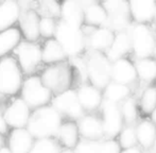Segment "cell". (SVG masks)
Instances as JSON below:
<instances>
[{"label": "cell", "instance_id": "obj_1", "mask_svg": "<svg viewBox=\"0 0 156 153\" xmlns=\"http://www.w3.org/2000/svg\"><path fill=\"white\" fill-rule=\"evenodd\" d=\"M63 116L52 105H46L32 112L27 130L34 139H45L56 137L60 130Z\"/></svg>", "mask_w": 156, "mask_h": 153}, {"label": "cell", "instance_id": "obj_2", "mask_svg": "<svg viewBox=\"0 0 156 153\" xmlns=\"http://www.w3.org/2000/svg\"><path fill=\"white\" fill-rule=\"evenodd\" d=\"M54 38L62 46L67 58H78L86 50V36L82 28L70 26L63 20H58V28Z\"/></svg>", "mask_w": 156, "mask_h": 153}, {"label": "cell", "instance_id": "obj_3", "mask_svg": "<svg viewBox=\"0 0 156 153\" xmlns=\"http://www.w3.org/2000/svg\"><path fill=\"white\" fill-rule=\"evenodd\" d=\"M85 66L89 83L97 88L103 91L112 82L113 63L105 53L90 51L85 60Z\"/></svg>", "mask_w": 156, "mask_h": 153}, {"label": "cell", "instance_id": "obj_4", "mask_svg": "<svg viewBox=\"0 0 156 153\" xmlns=\"http://www.w3.org/2000/svg\"><path fill=\"white\" fill-rule=\"evenodd\" d=\"M23 83V70L16 59L12 56L0 59V95H16L21 91Z\"/></svg>", "mask_w": 156, "mask_h": 153}, {"label": "cell", "instance_id": "obj_5", "mask_svg": "<svg viewBox=\"0 0 156 153\" xmlns=\"http://www.w3.org/2000/svg\"><path fill=\"white\" fill-rule=\"evenodd\" d=\"M132 41V53L136 60L152 58L156 43V34L149 25L135 23L129 29Z\"/></svg>", "mask_w": 156, "mask_h": 153}, {"label": "cell", "instance_id": "obj_6", "mask_svg": "<svg viewBox=\"0 0 156 153\" xmlns=\"http://www.w3.org/2000/svg\"><path fill=\"white\" fill-rule=\"evenodd\" d=\"M41 79L52 94L60 95L70 89L73 79L72 67L66 62L51 65L43 71Z\"/></svg>", "mask_w": 156, "mask_h": 153}, {"label": "cell", "instance_id": "obj_7", "mask_svg": "<svg viewBox=\"0 0 156 153\" xmlns=\"http://www.w3.org/2000/svg\"><path fill=\"white\" fill-rule=\"evenodd\" d=\"M21 99L30 106L31 110L43 108L52 101L53 94L44 85L41 76H30L23 80L21 87Z\"/></svg>", "mask_w": 156, "mask_h": 153}, {"label": "cell", "instance_id": "obj_8", "mask_svg": "<svg viewBox=\"0 0 156 153\" xmlns=\"http://www.w3.org/2000/svg\"><path fill=\"white\" fill-rule=\"evenodd\" d=\"M108 15L107 26L115 33L129 31L132 27V17L129 13V1L124 0H109L102 2Z\"/></svg>", "mask_w": 156, "mask_h": 153}, {"label": "cell", "instance_id": "obj_9", "mask_svg": "<svg viewBox=\"0 0 156 153\" xmlns=\"http://www.w3.org/2000/svg\"><path fill=\"white\" fill-rule=\"evenodd\" d=\"M101 120L105 139H116L125 126L120 105L106 100L101 105Z\"/></svg>", "mask_w": 156, "mask_h": 153}, {"label": "cell", "instance_id": "obj_10", "mask_svg": "<svg viewBox=\"0 0 156 153\" xmlns=\"http://www.w3.org/2000/svg\"><path fill=\"white\" fill-rule=\"evenodd\" d=\"M51 105L62 116L73 120H79L85 115V111L82 108L78 98L76 89H68L64 93L56 95L52 99Z\"/></svg>", "mask_w": 156, "mask_h": 153}, {"label": "cell", "instance_id": "obj_11", "mask_svg": "<svg viewBox=\"0 0 156 153\" xmlns=\"http://www.w3.org/2000/svg\"><path fill=\"white\" fill-rule=\"evenodd\" d=\"M13 52L23 73L27 75L32 73L43 61L41 46L32 41H21Z\"/></svg>", "mask_w": 156, "mask_h": 153}, {"label": "cell", "instance_id": "obj_12", "mask_svg": "<svg viewBox=\"0 0 156 153\" xmlns=\"http://www.w3.org/2000/svg\"><path fill=\"white\" fill-rule=\"evenodd\" d=\"M31 114L32 111L30 106L21 98H17L4 109L3 117L11 128L25 129L29 123Z\"/></svg>", "mask_w": 156, "mask_h": 153}, {"label": "cell", "instance_id": "obj_13", "mask_svg": "<svg viewBox=\"0 0 156 153\" xmlns=\"http://www.w3.org/2000/svg\"><path fill=\"white\" fill-rule=\"evenodd\" d=\"M18 23L21 34L25 36V38L28 41L34 43L41 36V32H39L41 17L34 9H32L31 6L21 9Z\"/></svg>", "mask_w": 156, "mask_h": 153}, {"label": "cell", "instance_id": "obj_14", "mask_svg": "<svg viewBox=\"0 0 156 153\" xmlns=\"http://www.w3.org/2000/svg\"><path fill=\"white\" fill-rule=\"evenodd\" d=\"M129 13L132 20L139 25H150L156 20V1L153 0H131Z\"/></svg>", "mask_w": 156, "mask_h": 153}, {"label": "cell", "instance_id": "obj_15", "mask_svg": "<svg viewBox=\"0 0 156 153\" xmlns=\"http://www.w3.org/2000/svg\"><path fill=\"white\" fill-rule=\"evenodd\" d=\"M115 34V32L108 27L93 28V30L86 35L87 48L90 51L106 53L113 45Z\"/></svg>", "mask_w": 156, "mask_h": 153}, {"label": "cell", "instance_id": "obj_16", "mask_svg": "<svg viewBox=\"0 0 156 153\" xmlns=\"http://www.w3.org/2000/svg\"><path fill=\"white\" fill-rule=\"evenodd\" d=\"M76 123L82 139L94 141H101L104 139V130L101 117L91 114H85L81 119L78 120Z\"/></svg>", "mask_w": 156, "mask_h": 153}, {"label": "cell", "instance_id": "obj_17", "mask_svg": "<svg viewBox=\"0 0 156 153\" xmlns=\"http://www.w3.org/2000/svg\"><path fill=\"white\" fill-rule=\"evenodd\" d=\"M138 80L135 63L129 59L122 58L113 62L112 66V81L120 84L132 86Z\"/></svg>", "mask_w": 156, "mask_h": 153}, {"label": "cell", "instance_id": "obj_18", "mask_svg": "<svg viewBox=\"0 0 156 153\" xmlns=\"http://www.w3.org/2000/svg\"><path fill=\"white\" fill-rule=\"evenodd\" d=\"M81 3L84 9V25L94 28L106 27L108 23V15L102 2L83 0Z\"/></svg>", "mask_w": 156, "mask_h": 153}, {"label": "cell", "instance_id": "obj_19", "mask_svg": "<svg viewBox=\"0 0 156 153\" xmlns=\"http://www.w3.org/2000/svg\"><path fill=\"white\" fill-rule=\"evenodd\" d=\"M76 93H78L79 101L85 112H94L101 108L104 101L103 91L91 85L90 83L82 84L76 89Z\"/></svg>", "mask_w": 156, "mask_h": 153}, {"label": "cell", "instance_id": "obj_20", "mask_svg": "<svg viewBox=\"0 0 156 153\" xmlns=\"http://www.w3.org/2000/svg\"><path fill=\"white\" fill-rule=\"evenodd\" d=\"M35 139L25 129H13L8 139V148L12 153H30Z\"/></svg>", "mask_w": 156, "mask_h": 153}, {"label": "cell", "instance_id": "obj_21", "mask_svg": "<svg viewBox=\"0 0 156 153\" xmlns=\"http://www.w3.org/2000/svg\"><path fill=\"white\" fill-rule=\"evenodd\" d=\"M61 20L73 27L82 28L84 26V9L81 1H63L61 3Z\"/></svg>", "mask_w": 156, "mask_h": 153}, {"label": "cell", "instance_id": "obj_22", "mask_svg": "<svg viewBox=\"0 0 156 153\" xmlns=\"http://www.w3.org/2000/svg\"><path fill=\"white\" fill-rule=\"evenodd\" d=\"M132 52V41L129 37V31L117 32L115 34L113 45L106 51V56L112 61V63L119 59L125 58L129 53Z\"/></svg>", "mask_w": 156, "mask_h": 153}, {"label": "cell", "instance_id": "obj_23", "mask_svg": "<svg viewBox=\"0 0 156 153\" xmlns=\"http://www.w3.org/2000/svg\"><path fill=\"white\" fill-rule=\"evenodd\" d=\"M21 9L19 3L14 0L0 2V32L13 28L20 17Z\"/></svg>", "mask_w": 156, "mask_h": 153}, {"label": "cell", "instance_id": "obj_24", "mask_svg": "<svg viewBox=\"0 0 156 153\" xmlns=\"http://www.w3.org/2000/svg\"><path fill=\"white\" fill-rule=\"evenodd\" d=\"M138 146L142 149H153L156 138V124L151 119L138 121L135 126Z\"/></svg>", "mask_w": 156, "mask_h": 153}, {"label": "cell", "instance_id": "obj_25", "mask_svg": "<svg viewBox=\"0 0 156 153\" xmlns=\"http://www.w3.org/2000/svg\"><path fill=\"white\" fill-rule=\"evenodd\" d=\"M56 137L60 144H62V146L65 147V149L73 150L81 141L78 123L74 121L64 122L58 130Z\"/></svg>", "mask_w": 156, "mask_h": 153}, {"label": "cell", "instance_id": "obj_26", "mask_svg": "<svg viewBox=\"0 0 156 153\" xmlns=\"http://www.w3.org/2000/svg\"><path fill=\"white\" fill-rule=\"evenodd\" d=\"M41 56L44 63L53 65L65 62L67 59L62 46L55 38H50L45 41V45L41 48Z\"/></svg>", "mask_w": 156, "mask_h": 153}, {"label": "cell", "instance_id": "obj_27", "mask_svg": "<svg viewBox=\"0 0 156 153\" xmlns=\"http://www.w3.org/2000/svg\"><path fill=\"white\" fill-rule=\"evenodd\" d=\"M21 43V31L13 27L0 32V58H4L11 51H14Z\"/></svg>", "mask_w": 156, "mask_h": 153}, {"label": "cell", "instance_id": "obj_28", "mask_svg": "<svg viewBox=\"0 0 156 153\" xmlns=\"http://www.w3.org/2000/svg\"><path fill=\"white\" fill-rule=\"evenodd\" d=\"M102 91H103L104 100L113 102V103L116 104L122 103L127 98L132 97L131 86L120 84V83L114 82V81H112Z\"/></svg>", "mask_w": 156, "mask_h": 153}, {"label": "cell", "instance_id": "obj_29", "mask_svg": "<svg viewBox=\"0 0 156 153\" xmlns=\"http://www.w3.org/2000/svg\"><path fill=\"white\" fill-rule=\"evenodd\" d=\"M135 67L137 71L138 80L146 84H151V83L156 81V61L154 58H147L136 60Z\"/></svg>", "mask_w": 156, "mask_h": 153}, {"label": "cell", "instance_id": "obj_30", "mask_svg": "<svg viewBox=\"0 0 156 153\" xmlns=\"http://www.w3.org/2000/svg\"><path fill=\"white\" fill-rule=\"evenodd\" d=\"M119 105L125 126H135L138 123V118L140 114L139 104L137 103V100L133 97H129Z\"/></svg>", "mask_w": 156, "mask_h": 153}, {"label": "cell", "instance_id": "obj_31", "mask_svg": "<svg viewBox=\"0 0 156 153\" xmlns=\"http://www.w3.org/2000/svg\"><path fill=\"white\" fill-rule=\"evenodd\" d=\"M139 109L144 115L151 116L156 109V85H148L141 93Z\"/></svg>", "mask_w": 156, "mask_h": 153}, {"label": "cell", "instance_id": "obj_32", "mask_svg": "<svg viewBox=\"0 0 156 153\" xmlns=\"http://www.w3.org/2000/svg\"><path fill=\"white\" fill-rule=\"evenodd\" d=\"M117 141L119 143L122 150L129 149L138 146L137 135H136V129L133 126H124L122 131L120 132L119 136L117 137Z\"/></svg>", "mask_w": 156, "mask_h": 153}, {"label": "cell", "instance_id": "obj_33", "mask_svg": "<svg viewBox=\"0 0 156 153\" xmlns=\"http://www.w3.org/2000/svg\"><path fill=\"white\" fill-rule=\"evenodd\" d=\"M61 146L55 139H36L30 153H61Z\"/></svg>", "mask_w": 156, "mask_h": 153}, {"label": "cell", "instance_id": "obj_34", "mask_svg": "<svg viewBox=\"0 0 156 153\" xmlns=\"http://www.w3.org/2000/svg\"><path fill=\"white\" fill-rule=\"evenodd\" d=\"M56 28H58V21H56V19L47 16H43L41 18V23H39L41 36L48 39L53 38L54 35H55Z\"/></svg>", "mask_w": 156, "mask_h": 153}, {"label": "cell", "instance_id": "obj_35", "mask_svg": "<svg viewBox=\"0 0 156 153\" xmlns=\"http://www.w3.org/2000/svg\"><path fill=\"white\" fill-rule=\"evenodd\" d=\"M39 9L44 13V16L54 19H61V3L53 0H44L39 2Z\"/></svg>", "mask_w": 156, "mask_h": 153}, {"label": "cell", "instance_id": "obj_36", "mask_svg": "<svg viewBox=\"0 0 156 153\" xmlns=\"http://www.w3.org/2000/svg\"><path fill=\"white\" fill-rule=\"evenodd\" d=\"M100 141L81 139L76 147L73 149L74 153H98Z\"/></svg>", "mask_w": 156, "mask_h": 153}, {"label": "cell", "instance_id": "obj_37", "mask_svg": "<svg viewBox=\"0 0 156 153\" xmlns=\"http://www.w3.org/2000/svg\"><path fill=\"white\" fill-rule=\"evenodd\" d=\"M122 149L117 139H103L100 141L98 153H121Z\"/></svg>", "mask_w": 156, "mask_h": 153}, {"label": "cell", "instance_id": "obj_38", "mask_svg": "<svg viewBox=\"0 0 156 153\" xmlns=\"http://www.w3.org/2000/svg\"><path fill=\"white\" fill-rule=\"evenodd\" d=\"M8 130H9L8 123H6L5 119H4L3 114H1V113H0V134H1V135L6 134Z\"/></svg>", "mask_w": 156, "mask_h": 153}, {"label": "cell", "instance_id": "obj_39", "mask_svg": "<svg viewBox=\"0 0 156 153\" xmlns=\"http://www.w3.org/2000/svg\"><path fill=\"white\" fill-rule=\"evenodd\" d=\"M121 153H142V150L139 146H136V147L129 148V149H124L122 150Z\"/></svg>", "mask_w": 156, "mask_h": 153}, {"label": "cell", "instance_id": "obj_40", "mask_svg": "<svg viewBox=\"0 0 156 153\" xmlns=\"http://www.w3.org/2000/svg\"><path fill=\"white\" fill-rule=\"evenodd\" d=\"M3 147H5V139H4L3 135L0 134V149H2Z\"/></svg>", "mask_w": 156, "mask_h": 153}, {"label": "cell", "instance_id": "obj_41", "mask_svg": "<svg viewBox=\"0 0 156 153\" xmlns=\"http://www.w3.org/2000/svg\"><path fill=\"white\" fill-rule=\"evenodd\" d=\"M150 118H151V120H152V121L156 124V109L154 110V112H153L152 114H151Z\"/></svg>", "mask_w": 156, "mask_h": 153}, {"label": "cell", "instance_id": "obj_42", "mask_svg": "<svg viewBox=\"0 0 156 153\" xmlns=\"http://www.w3.org/2000/svg\"><path fill=\"white\" fill-rule=\"evenodd\" d=\"M0 153H12V152L10 151V149L8 147H3L2 149H0Z\"/></svg>", "mask_w": 156, "mask_h": 153}, {"label": "cell", "instance_id": "obj_43", "mask_svg": "<svg viewBox=\"0 0 156 153\" xmlns=\"http://www.w3.org/2000/svg\"><path fill=\"white\" fill-rule=\"evenodd\" d=\"M61 153H74V152H73V150H71V149H64L62 150Z\"/></svg>", "mask_w": 156, "mask_h": 153}, {"label": "cell", "instance_id": "obj_44", "mask_svg": "<svg viewBox=\"0 0 156 153\" xmlns=\"http://www.w3.org/2000/svg\"><path fill=\"white\" fill-rule=\"evenodd\" d=\"M153 58L156 61V43H155V48H154V53H153Z\"/></svg>", "mask_w": 156, "mask_h": 153}, {"label": "cell", "instance_id": "obj_45", "mask_svg": "<svg viewBox=\"0 0 156 153\" xmlns=\"http://www.w3.org/2000/svg\"><path fill=\"white\" fill-rule=\"evenodd\" d=\"M153 150H154V152H156V138H155V143H154V146H153Z\"/></svg>", "mask_w": 156, "mask_h": 153}, {"label": "cell", "instance_id": "obj_46", "mask_svg": "<svg viewBox=\"0 0 156 153\" xmlns=\"http://www.w3.org/2000/svg\"><path fill=\"white\" fill-rule=\"evenodd\" d=\"M0 96H1V95H0ZM0 109H1V104H0Z\"/></svg>", "mask_w": 156, "mask_h": 153}, {"label": "cell", "instance_id": "obj_47", "mask_svg": "<svg viewBox=\"0 0 156 153\" xmlns=\"http://www.w3.org/2000/svg\"><path fill=\"white\" fill-rule=\"evenodd\" d=\"M154 153H156V152H154Z\"/></svg>", "mask_w": 156, "mask_h": 153}]
</instances>
